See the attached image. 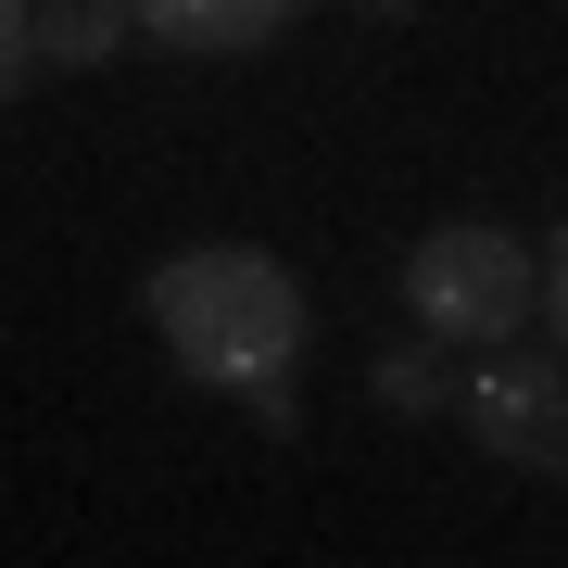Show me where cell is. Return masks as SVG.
I'll use <instances>...</instances> for the list:
<instances>
[{
  "mask_svg": "<svg viewBox=\"0 0 568 568\" xmlns=\"http://www.w3.org/2000/svg\"><path fill=\"white\" fill-rule=\"evenodd\" d=\"M455 417L480 455L530 467V480H568V354L544 342H480V366L455 379Z\"/></svg>",
  "mask_w": 568,
  "mask_h": 568,
  "instance_id": "cell-3",
  "label": "cell"
},
{
  "mask_svg": "<svg viewBox=\"0 0 568 568\" xmlns=\"http://www.w3.org/2000/svg\"><path fill=\"white\" fill-rule=\"evenodd\" d=\"M152 328L178 354V379L241 392L265 429H291V366H304V278L253 241H203L178 265H152Z\"/></svg>",
  "mask_w": 568,
  "mask_h": 568,
  "instance_id": "cell-1",
  "label": "cell"
},
{
  "mask_svg": "<svg viewBox=\"0 0 568 568\" xmlns=\"http://www.w3.org/2000/svg\"><path fill=\"white\" fill-rule=\"evenodd\" d=\"M354 13H429V0H354Z\"/></svg>",
  "mask_w": 568,
  "mask_h": 568,
  "instance_id": "cell-9",
  "label": "cell"
},
{
  "mask_svg": "<svg viewBox=\"0 0 568 568\" xmlns=\"http://www.w3.org/2000/svg\"><path fill=\"white\" fill-rule=\"evenodd\" d=\"M405 304H417V328L443 354H480V342H518V316L544 304V265H530L506 227H429V241L405 253Z\"/></svg>",
  "mask_w": 568,
  "mask_h": 568,
  "instance_id": "cell-2",
  "label": "cell"
},
{
  "mask_svg": "<svg viewBox=\"0 0 568 568\" xmlns=\"http://www.w3.org/2000/svg\"><path fill=\"white\" fill-rule=\"evenodd\" d=\"M39 77V0H0V102Z\"/></svg>",
  "mask_w": 568,
  "mask_h": 568,
  "instance_id": "cell-7",
  "label": "cell"
},
{
  "mask_svg": "<svg viewBox=\"0 0 568 568\" xmlns=\"http://www.w3.org/2000/svg\"><path fill=\"white\" fill-rule=\"evenodd\" d=\"M544 316H556V342H568V227H556V253H544Z\"/></svg>",
  "mask_w": 568,
  "mask_h": 568,
  "instance_id": "cell-8",
  "label": "cell"
},
{
  "mask_svg": "<svg viewBox=\"0 0 568 568\" xmlns=\"http://www.w3.org/2000/svg\"><path fill=\"white\" fill-rule=\"evenodd\" d=\"M126 0H39V63H63V77H89V63H114V39H126Z\"/></svg>",
  "mask_w": 568,
  "mask_h": 568,
  "instance_id": "cell-5",
  "label": "cell"
},
{
  "mask_svg": "<svg viewBox=\"0 0 568 568\" xmlns=\"http://www.w3.org/2000/svg\"><path fill=\"white\" fill-rule=\"evenodd\" d=\"M126 13H140L164 51H265L304 0H126Z\"/></svg>",
  "mask_w": 568,
  "mask_h": 568,
  "instance_id": "cell-4",
  "label": "cell"
},
{
  "mask_svg": "<svg viewBox=\"0 0 568 568\" xmlns=\"http://www.w3.org/2000/svg\"><path fill=\"white\" fill-rule=\"evenodd\" d=\"M366 392H379L392 417H429V405H455V366H443V342H405V354H379Z\"/></svg>",
  "mask_w": 568,
  "mask_h": 568,
  "instance_id": "cell-6",
  "label": "cell"
}]
</instances>
